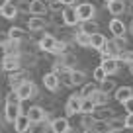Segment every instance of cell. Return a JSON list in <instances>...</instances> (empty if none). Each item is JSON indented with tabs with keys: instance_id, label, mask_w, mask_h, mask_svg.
<instances>
[{
	"instance_id": "obj_1",
	"label": "cell",
	"mask_w": 133,
	"mask_h": 133,
	"mask_svg": "<svg viewBox=\"0 0 133 133\" xmlns=\"http://www.w3.org/2000/svg\"><path fill=\"white\" fill-rule=\"evenodd\" d=\"M22 114H24L22 102H4V121L6 123H14Z\"/></svg>"
},
{
	"instance_id": "obj_2",
	"label": "cell",
	"mask_w": 133,
	"mask_h": 133,
	"mask_svg": "<svg viewBox=\"0 0 133 133\" xmlns=\"http://www.w3.org/2000/svg\"><path fill=\"white\" fill-rule=\"evenodd\" d=\"M80 108H82V96L80 94L69 96V100H66V104H65L66 117H72V116H76V114H80Z\"/></svg>"
},
{
	"instance_id": "obj_3",
	"label": "cell",
	"mask_w": 133,
	"mask_h": 133,
	"mask_svg": "<svg viewBox=\"0 0 133 133\" xmlns=\"http://www.w3.org/2000/svg\"><path fill=\"white\" fill-rule=\"evenodd\" d=\"M0 65H2V71H6V72L20 71L22 69V55H4Z\"/></svg>"
},
{
	"instance_id": "obj_4",
	"label": "cell",
	"mask_w": 133,
	"mask_h": 133,
	"mask_svg": "<svg viewBox=\"0 0 133 133\" xmlns=\"http://www.w3.org/2000/svg\"><path fill=\"white\" fill-rule=\"evenodd\" d=\"M29 78H31V72H29V69H20V71L10 72V76H8L10 88H14V90H16V88L20 86L22 82H25V80H29Z\"/></svg>"
},
{
	"instance_id": "obj_5",
	"label": "cell",
	"mask_w": 133,
	"mask_h": 133,
	"mask_svg": "<svg viewBox=\"0 0 133 133\" xmlns=\"http://www.w3.org/2000/svg\"><path fill=\"white\" fill-rule=\"evenodd\" d=\"M16 90H18V94H20V100H22V102H28V100H31L33 96L39 92L31 80H25V82H22L20 86L16 88Z\"/></svg>"
},
{
	"instance_id": "obj_6",
	"label": "cell",
	"mask_w": 133,
	"mask_h": 133,
	"mask_svg": "<svg viewBox=\"0 0 133 133\" xmlns=\"http://www.w3.org/2000/svg\"><path fill=\"white\" fill-rule=\"evenodd\" d=\"M61 14H63V22H65L66 28H76V25L80 24V18H78V14H76L75 6H65Z\"/></svg>"
},
{
	"instance_id": "obj_7",
	"label": "cell",
	"mask_w": 133,
	"mask_h": 133,
	"mask_svg": "<svg viewBox=\"0 0 133 133\" xmlns=\"http://www.w3.org/2000/svg\"><path fill=\"white\" fill-rule=\"evenodd\" d=\"M75 8H76V14H78L80 22H84V20H94V16H96L94 4H90V2H80V4H76Z\"/></svg>"
},
{
	"instance_id": "obj_8",
	"label": "cell",
	"mask_w": 133,
	"mask_h": 133,
	"mask_svg": "<svg viewBox=\"0 0 133 133\" xmlns=\"http://www.w3.org/2000/svg\"><path fill=\"white\" fill-rule=\"evenodd\" d=\"M25 114H28V117L31 119V123H35V121H45L47 110L43 108L41 104H33V106H29V108L25 110Z\"/></svg>"
},
{
	"instance_id": "obj_9",
	"label": "cell",
	"mask_w": 133,
	"mask_h": 133,
	"mask_svg": "<svg viewBox=\"0 0 133 133\" xmlns=\"http://www.w3.org/2000/svg\"><path fill=\"white\" fill-rule=\"evenodd\" d=\"M37 45H39V51H43V53H53L55 45H57V37L53 33H43L41 39L37 41Z\"/></svg>"
},
{
	"instance_id": "obj_10",
	"label": "cell",
	"mask_w": 133,
	"mask_h": 133,
	"mask_svg": "<svg viewBox=\"0 0 133 133\" xmlns=\"http://www.w3.org/2000/svg\"><path fill=\"white\" fill-rule=\"evenodd\" d=\"M100 66L106 71V75L108 76H112V75H116L117 71H119V59L117 57H106V59H102L100 61Z\"/></svg>"
},
{
	"instance_id": "obj_11",
	"label": "cell",
	"mask_w": 133,
	"mask_h": 133,
	"mask_svg": "<svg viewBox=\"0 0 133 133\" xmlns=\"http://www.w3.org/2000/svg\"><path fill=\"white\" fill-rule=\"evenodd\" d=\"M49 25V22L45 20V16H31L28 20V29L31 33H37V31H43V29Z\"/></svg>"
},
{
	"instance_id": "obj_12",
	"label": "cell",
	"mask_w": 133,
	"mask_h": 133,
	"mask_svg": "<svg viewBox=\"0 0 133 133\" xmlns=\"http://www.w3.org/2000/svg\"><path fill=\"white\" fill-rule=\"evenodd\" d=\"M49 12L47 0H29V14L31 16H45Z\"/></svg>"
},
{
	"instance_id": "obj_13",
	"label": "cell",
	"mask_w": 133,
	"mask_h": 133,
	"mask_svg": "<svg viewBox=\"0 0 133 133\" xmlns=\"http://www.w3.org/2000/svg\"><path fill=\"white\" fill-rule=\"evenodd\" d=\"M43 86L47 88L49 92H57L59 90V86H61V80H59V75L57 72H45L43 75Z\"/></svg>"
},
{
	"instance_id": "obj_14",
	"label": "cell",
	"mask_w": 133,
	"mask_h": 133,
	"mask_svg": "<svg viewBox=\"0 0 133 133\" xmlns=\"http://www.w3.org/2000/svg\"><path fill=\"white\" fill-rule=\"evenodd\" d=\"M92 116H94L98 121H110V119L114 117V110H110L108 104H104V106H96L94 112H92Z\"/></svg>"
},
{
	"instance_id": "obj_15",
	"label": "cell",
	"mask_w": 133,
	"mask_h": 133,
	"mask_svg": "<svg viewBox=\"0 0 133 133\" xmlns=\"http://www.w3.org/2000/svg\"><path fill=\"white\" fill-rule=\"evenodd\" d=\"M12 125H14V131H16V133H28V131H29V125H31V119H29L28 114L24 112Z\"/></svg>"
},
{
	"instance_id": "obj_16",
	"label": "cell",
	"mask_w": 133,
	"mask_h": 133,
	"mask_svg": "<svg viewBox=\"0 0 133 133\" xmlns=\"http://www.w3.org/2000/svg\"><path fill=\"white\" fill-rule=\"evenodd\" d=\"M108 28H110V31H112L114 37H116V35H125V33H127V25H125L117 16H114V20H110Z\"/></svg>"
},
{
	"instance_id": "obj_17",
	"label": "cell",
	"mask_w": 133,
	"mask_h": 133,
	"mask_svg": "<svg viewBox=\"0 0 133 133\" xmlns=\"http://www.w3.org/2000/svg\"><path fill=\"white\" fill-rule=\"evenodd\" d=\"M51 129L55 133H66L71 129V123H69V117H55L51 121Z\"/></svg>"
},
{
	"instance_id": "obj_18",
	"label": "cell",
	"mask_w": 133,
	"mask_h": 133,
	"mask_svg": "<svg viewBox=\"0 0 133 133\" xmlns=\"http://www.w3.org/2000/svg\"><path fill=\"white\" fill-rule=\"evenodd\" d=\"M125 10H127L125 0H112V2H108V12L112 16H121Z\"/></svg>"
},
{
	"instance_id": "obj_19",
	"label": "cell",
	"mask_w": 133,
	"mask_h": 133,
	"mask_svg": "<svg viewBox=\"0 0 133 133\" xmlns=\"http://www.w3.org/2000/svg\"><path fill=\"white\" fill-rule=\"evenodd\" d=\"M133 96V88L131 86H119L116 88V94H114V98H116V102H119V104H123L127 98H131Z\"/></svg>"
},
{
	"instance_id": "obj_20",
	"label": "cell",
	"mask_w": 133,
	"mask_h": 133,
	"mask_svg": "<svg viewBox=\"0 0 133 133\" xmlns=\"http://www.w3.org/2000/svg\"><path fill=\"white\" fill-rule=\"evenodd\" d=\"M106 35L104 33H100V31H96V33H92L90 35V49H96V51H100L102 47L106 45Z\"/></svg>"
},
{
	"instance_id": "obj_21",
	"label": "cell",
	"mask_w": 133,
	"mask_h": 133,
	"mask_svg": "<svg viewBox=\"0 0 133 133\" xmlns=\"http://www.w3.org/2000/svg\"><path fill=\"white\" fill-rule=\"evenodd\" d=\"M59 61L63 63V65L66 66V69H75L76 66V63H78V57H76L72 51H66V53H63V55H59Z\"/></svg>"
},
{
	"instance_id": "obj_22",
	"label": "cell",
	"mask_w": 133,
	"mask_h": 133,
	"mask_svg": "<svg viewBox=\"0 0 133 133\" xmlns=\"http://www.w3.org/2000/svg\"><path fill=\"white\" fill-rule=\"evenodd\" d=\"M78 29H80V31H84V33H88V35L100 31L98 22H96V20H84V22H80V24H78Z\"/></svg>"
},
{
	"instance_id": "obj_23",
	"label": "cell",
	"mask_w": 133,
	"mask_h": 133,
	"mask_svg": "<svg viewBox=\"0 0 133 133\" xmlns=\"http://www.w3.org/2000/svg\"><path fill=\"white\" fill-rule=\"evenodd\" d=\"M2 49H4V55H22V41L10 39Z\"/></svg>"
},
{
	"instance_id": "obj_24",
	"label": "cell",
	"mask_w": 133,
	"mask_h": 133,
	"mask_svg": "<svg viewBox=\"0 0 133 133\" xmlns=\"http://www.w3.org/2000/svg\"><path fill=\"white\" fill-rule=\"evenodd\" d=\"M100 55H102V59H106V57H119V51H117V47L114 45V41H106V45L100 49Z\"/></svg>"
},
{
	"instance_id": "obj_25",
	"label": "cell",
	"mask_w": 133,
	"mask_h": 133,
	"mask_svg": "<svg viewBox=\"0 0 133 133\" xmlns=\"http://www.w3.org/2000/svg\"><path fill=\"white\" fill-rule=\"evenodd\" d=\"M71 78L72 86H82V84H86V72L78 71V69H71Z\"/></svg>"
},
{
	"instance_id": "obj_26",
	"label": "cell",
	"mask_w": 133,
	"mask_h": 133,
	"mask_svg": "<svg viewBox=\"0 0 133 133\" xmlns=\"http://www.w3.org/2000/svg\"><path fill=\"white\" fill-rule=\"evenodd\" d=\"M18 14H20V12H18V6L12 4V2H10V4H6L4 8L0 10V16L4 18V20H14Z\"/></svg>"
},
{
	"instance_id": "obj_27",
	"label": "cell",
	"mask_w": 133,
	"mask_h": 133,
	"mask_svg": "<svg viewBox=\"0 0 133 133\" xmlns=\"http://www.w3.org/2000/svg\"><path fill=\"white\" fill-rule=\"evenodd\" d=\"M8 33H10V39H16V41H24V39H28L25 29H22L20 25H12V28L8 29Z\"/></svg>"
},
{
	"instance_id": "obj_28",
	"label": "cell",
	"mask_w": 133,
	"mask_h": 133,
	"mask_svg": "<svg viewBox=\"0 0 133 133\" xmlns=\"http://www.w3.org/2000/svg\"><path fill=\"white\" fill-rule=\"evenodd\" d=\"M75 41H76L78 47H90V35L80 31V29H76L75 31Z\"/></svg>"
},
{
	"instance_id": "obj_29",
	"label": "cell",
	"mask_w": 133,
	"mask_h": 133,
	"mask_svg": "<svg viewBox=\"0 0 133 133\" xmlns=\"http://www.w3.org/2000/svg\"><path fill=\"white\" fill-rule=\"evenodd\" d=\"M98 90V84L96 82H86V84H82L80 86V92L78 94L82 96V98H92V94Z\"/></svg>"
},
{
	"instance_id": "obj_30",
	"label": "cell",
	"mask_w": 133,
	"mask_h": 133,
	"mask_svg": "<svg viewBox=\"0 0 133 133\" xmlns=\"http://www.w3.org/2000/svg\"><path fill=\"white\" fill-rule=\"evenodd\" d=\"M80 116H82V117H80V123L78 125L82 129H92L96 125V117L92 116V114H80Z\"/></svg>"
},
{
	"instance_id": "obj_31",
	"label": "cell",
	"mask_w": 133,
	"mask_h": 133,
	"mask_svg": "<svg viewBox=\"0 0 133 133\" xmlns=\"http://www.w3.org/2000/svg\"><path fill=\"white\" fill-rule=\"evenodd\" d=\"M110 129H114V131H123V129H127V125H125V117H112V119L108 121Z\"/></svg>"
},
{
	"instance_id": "obj_32",
	"label": "cell",
	"mask_w": 133,
	"mask_h": 133,
	"mask_svg": "<svg viewBox=\"0 0 133 133\" xmlns=\"http://www.w3.org/2000/svg\"><path fill=\"white\" fill-rule=\"evenodd\" d=\"M92 100L96 102V106H104V104H108V102H110V94H106V92H102L98 88V90L92 94Z\"/></svg>"
},
{
	"instance_id": "obj_33",
	"label": "cell",
	"mask_w": 133,
	"mask_h": 133,
	"mask_svg": "<svg viewBox=\"0 0 133 133\" xmlns=\"http://www.w3.org/2000/svg\"><path fill=\"white\" fill-rule=\"evenodd\" d=\"M49 121H35V123L29 125V131L28 133H45L47 129H49Z\"/></svg>"
},
{
	"instance_id": "obj_34",
	"label": "cell",
	"mask_w": 133,
	"mask_h": 133,
	"mask_svg": "<svg viewBox=\"0 0 133 133\" xmlns=\"http://www.w3.org/2000/svg\"><path fill=\"white\" fill-rule=\"evenodd\" d=\"M100 90L102 92H106V94H112V92H116V82H114L112 78H106V80H102L100 82Z\"/></svg>"
},
{
	"instance_id": "obj_35",
	"label": "cell",
	"mask_w": 133,
	"mask_h": 133,
	"mask_svg": "<svg viewBox=\"0 0 133 133\" xmlns=\"http://www.w3.org/2000/svg\"><path fill=\"white\" fill-rule=\"evenodd\" d=\"M96 108V102L92 98H82V108H80V114H92Z\"/></svg>"
},
{
	"instance_id": "obj_36",
	"label": "cell",
	"mask_w": 133,
	"mask_h": 133,
	"mask_svg": "<svg viewBox=\"0 0 133 133\" xmlns=\"http://www.w3.org/2000/svg\"><path fill=\"white\" fill-rule=\"evenodd\" d=\"M112 41H114V45L117 47V51H119V53L127 49V37H125V35H116Z\"/></svg>"
},
{
	"instance_id": "obj_37",
	"label": "cell",
	"mask_w": 133,
	"mask_h": 133,
	"mask_svg": "<svg viewBox=\"0 0 133 133\" xmlns=\"http://www.w3.org/2000/svg\"><path fill=\"white\" fill-rule=\"evenodd\" d=\"M59 80H61V86H72V78H71V69H66L59 75Z\"/></svg>"
},
{
	"instance_id": "obj_38",
	"label": "cell",
	"mask_w": 133,
	"mask_h": 133,
	"mask_svg": "<svg viewBox=\"0 0 133 133\" xmlns=\"http://www.w3.org/2000/svg\"><path fill=\"white\" fill-rule=\"evenodd\" d=\"M92 75H94V82H98V84L102 82V80H106V78H108V75H106V71L102 69V66H96Z\"/></svg>"
},
{
	"instance_id": "obj_39",
	"label": "cell",
	"mask_w": 133,
	"mask_h": 133,
	"mask_svg": "<svg viewBox=\"0 0 133 133\" xmlns=\"http://www.w3.org/2000/svg\"><path fill=\"white\" fill-rule=\"evenodd\" d=\"M47 4H49V10H51V12H61V10L65 8V4H63L61 0H49Z\"/></svg>"
},
{
	"instance_id": "obj_40",
	"label": "cell",
	"mask_w": 133,
	"mask_h": 133,
	"mask_svg": "<svg viewBox=\"0 0 133 133\" xmlns=\"http://www.w3.org/2000/svg\"><path fill=\"white\" fill-rule=\"evenodd\" d=\"M6 102H22V100H20V94H18V90L10 88V92L6 94Z\"/></svg>"
},
{
	"instance_id": "obj_41",
	"label": "cell",
	"mask_w": 133,
	"mask_h": 133,
	"mask_svg": "<svg viewBox=\"0 0 133 133\" xmlns=\"http://www.w3.org/2000/svg\"><path fill=\"white\" fill-rule=\"evenodd\" d=\"M18 12H25L29 14V0H18Z\"/></svg>"
},
{
	"instance_id": "obj_42",
	"label": "cell",
	"mask_w": 133,
	"mask_h": 133,
	"mask_svg": "<svg viewBox=\"0 0 133 133\" xmlns=\"http://www.w3.org/2000/svg\"><path fill=\"white\" fill-rule=\"evenodd\" d=\"M121 106H123V110H125L127 114H133V96H131V98H127Z\"/></svg>"
},
{
	"instance_id": "obj_43",
	"label": "cell",
	"mask_w": 133,
	"mask_h": 133,
	"mask_svg": "<svg viewBox=\"0 0 133 133\" xmlns=\"http://www.w3.org/2000/svg\"><path fill=\"white\" fill-rule=\"evenodd\" d=\"M8 41H10V33H8V31H2V29H0V47H4Z\"/></svg>"
},
{
	"instance_id": "obj_44",
	"label": "cell",
	"mask_w": 133,
	"mask_h": 133,
	"mask_svg": "<svg viewBox=\"0 0 133 133\" xmlns=\"http://www.w3.org/2000/svg\"><path fill=\"white\" fill-rule=\"evenodd\" d=\"M125 125H127V129H133V114L125 116Z\"/></svg>"
},
{
	"instance_id": "obj_45",
	"label": "cell",
	"mask_w": 133,
	"mask_h": 133,
	"mask_svg": "<svg viewBox=\"0 0 133 133\" xmlns=\"http://www.w3.org/2000/svg\"><path fill=\"white\" fill-rule=\"evenodd\" d=\"M61 2H63L65 6H72V4H76L78 0H61Z\"/></svg>"
},
{
	"instance_id": "obj_46",
	"label": "cell",
	"mask_w": 133,
	"mask_h": 133,
	"mask_svg": "<svg viewBox=\"0 0 133 133\" xmlns=\"http://www.w3.org/2000/svg\"><path fill=\"white\" fill-rule=\"evenodd\" d=\"M6 4H10V0H0V10L4 8V6H6Z\"/></svg>"
},
{
	"instance_id": "obj_47",
	"label": "cell",
	"mask_w": 133,
	"mask_h": 133,
	"mask_svg": "<svg viewBox=\"0 0 133 133\" xmlns=\"http://www.w3.org/2000/svg\"><path fill=\"white\" fill-rule=\"evenodd\" d=\"M82 133H100V131H96V129L94 127H92V129H84V131Z\"/></svg>"
},
{
	"instance_id": "obj_48",
	"label": "cell",
	"mask_w": 133,
	"mask_h": 133,
	"mask_svg": "<svg viewBox=\"0 0 133 133\" xmlns=\"http://www.w3.org/2000/svg\"><path fill=\"white\" fill-rule=\"evenodd\" d=\"M127 31H129V33H131V35H133V20H131V24L127 25Z\"/></svg>"
},
{
	"instance_id": "obj_49",
	"label": "cell",
	"mask_w": 133,
	"mask_h": 133,
	"mask_svg": "<svg viewBox=\"0 0 133 133\" xmlns=\"http://www.w3.org/2000/svg\"><path fill=\"white\" fill-rule=\"evenodd\" d=\"M127 69H129V75L133 76V63H129V65H127Z\"/></svg>"
},
{
	"instance_id": "obj_50",
	"label": "cell",
	"mask_w": 133,
	"mask_h": 133,
	"mask_svg": "<svg viewBox=\"0 0 133 133\" xmlns=\"http://www.w3.org/2000/svg\"><path fill=\"white\" fill-rule=\"evenodd\" d=\"M127 10H129V14H131V16H133V0H131V4L127 6Z\"/></svg>"
},
{
	"instance_id": "obj_51",
	"label": "cell",
	"mask_w": 133,
	"mask_h": 133,
	"mask_svg": "<svg viewBox=\"0 0 133 133\" xmlns=\"http://www.w3.org/2000/svg\"><path fill=\"white\" fill-rule=\"evenodd\" d=\"M104 133H121V131H114V129H108V131H104Z\"/></svg>"
},
{
	"instance_id": "obj_52",
	"label": "cell",
	"mask_w": 133,
	"mask_h": 133,
	"mask_svg": "<svg viewBox=\"0 0 133 133\" xmlns=\"http://www.w3.org/2000/svg\"><path fill=\"white\" fill-rule=\"evenodd\" d=\"M45 133H55V131H53V129H51V125H49V129H47Z\"/></svg>"
},
{
	"instance_id": "obj_53",
	"label": "cell",
	"mask_w": 133,
	"mask_h": 133,
	"mask_svg": "<svg viewBox=\"0 0 133 133\" xmlns=\"http://www.w3.org/2000/svg\"><path fill=\"white\" fill-rule=\"evenodd\" d=\"M108 2H112V0H106V4H108Z\"/></svg>"
},
{
	"instance_id": "obj_54",
	"label": "cell",
	"mask_w": 133,
	"mask_h": 133,
	"mask_svg": "<svg viewBox=\"0 0 133 133\" xmlns=\"http://www.w3.org/2000/svg\"><path fill=\"white\" fill-rule=\"evenodd\" d=\"M0 71H2V65H0Z\"/></svg>"
},
{
	"instance_id": "obj_55",
	"label": "cell",
	"mask_w": 133,
	"mask_h": 133,
	"mask_svg": "<svg viewBox=\"0 0 133 133\" xmlns=\"http://www.w3.org/2000/svg\"><path fill=\"white\" fill-rule=\"evenodd\" d=\"M47 2H49V0H47Z\"/></svg>"
},
{
	"instance_id": "obj_56",
	"label": "cell",
	"mask_w": 133,
	"mask_h": 133,
	"mask_svg": "<svg viewBox=\"0 0 133 133\" xmlns=\"http://www.w3.org/2000/svg\"><path fill=\"white\" fill-rule=\"evenodd\" d=\"M0 127H2V125H0Z\"/></svg>"
}]
</instances>
